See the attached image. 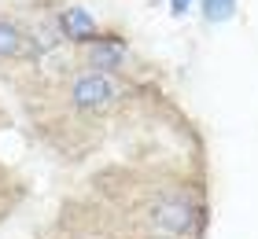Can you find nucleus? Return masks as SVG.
Listing matches in <instances>:
<instances>
[{
	"label": "nucleus",
	"instance_id": "2",
	"mask_svg": "<svg viewBox=\"0 0 258 239\" xmlns=\"http://www.w3.org/2000/svg\"><path fill=\"white\" fill-rule=\"evenodd\" d=\"M114 100V85L107 74H81L74 85H70V103L78 107V111H100V107H107Z\"/></svg>",
	"mask_w": 258,
	"mask_h": 239
},
{
	"label": "nucleus",
	"instance_id": "4",
	"mask_svg": "<svg viewBox=\"0 0 258 239\" xmlns=\"http://www.w3.org/2000/svg\"><path fill=\"white\" fill-rule=\"evenodd\" d=\"M89 59H92V66H100V70H118L122 63H125V48H122V41H92V52H89Z\"/></svg>",
	"mask_w": 258,
	"mask_h": 239
},
{
	"label": "nucleus",
	"instance_id": "6",
	"mask_svg": "<svg viewBox=\"0 0 258 239\" xmlns=\"http://www.w3.org/2000/svg\"><path fill=\"white\" fill-rule=\"evenodd\" d=\"M232 0H207V19H229Z\"/></svg>",
	"mask_w": 258,
	"mask_h": 239
},
{
	"label": "nucleus",
	"instance_id": "1",
	"mask_svg": "<svg viewBox=\"0 0 258 239\" xmlns=\"http://www.w3.org/2000/svg\"><path fill=\"white\" fill-rule=\"evenodd\" d=\"M148 217L151 224L162 232V235H184V232H192V224H196V210H192V202L188 199H181V195H162L151 202V210H148Z\"/></svg>",
	"mask_w": 258,
	"mask_h": 239
},
{
	"label": "nucleus",
	"instance_id": "5",
	"mask_svg": "<svg viewBox=\"0 0 258 239\" xmlns=\"http://www.w3.org/2000/svg\"><path fill=\"white\" fill-rule=\"evenodd\" d=\"M22 52V30L15 26V22L0 19V59H11Z\"/></svg>",
	"mask_w": 258,
	"mask_h": 239
},
{
	"label": "nucleus",
	"instance_id": "3",
	"mask_svg": "<svg viewBox=\"0 0 258 239\" xmlns=\"http://www.w3.org/2000/svg\"><path fill=\"white\" fill-rule=\"evenodd\" d=\"M59 30H63V37H70V41H100L96 37V22H92V15L85 8H63Z\"/></svg>",
	"mask_w": 258,
	"mask_h": 239
},
{
	"label": "nucleus",
	"instance_id": "7",
	"mask_svg": "<svg viewBox=\"0 0 258 239\" xmlns=\"http://www.w3.org/2000/svg\"><path fill=\"white\" fill-rule=\"evenodd\" d=\"M188 8V0H173V11H184Z\"/></svg>",
	"mask_w": 258,
	"mask_h": 239
},
{
	"label": "nucleus",
	"instance_id": "8",
	"mask_svg": "<svg viewBox=\"0 0 258 239\" xmlns=\"http://www.w3.org/2000/svg\"><path fill=\"white\" fill-rule=\"evenodd\" d=\"M155 239H173V235H155Z\"/></svg>",
	"mask_w": 258,
	"mask_h": 239
}]
</instances>
